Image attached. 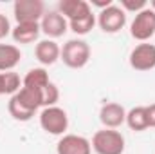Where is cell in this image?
I'll use <instances>...</instances> for the list:
<instances>
[{
    "instance_id": "1",
    "label": "cell",
    "mask_w": 155,
    "mask_h": 154,
    "mask_svg": "<svg viewBox=\"0 0 155 154\" xmlns=\"http://www.w3.org/2000/svg\"><path fill=\"white\" fill-rule=\"evenodd\" d=\"M41 107V96L38 91L22 87L16 94L9 98L7 111L16 121H29L35 113Z\"/></svg>"
},
{
    "instance_id": "2",
    "label": "cell",
    "mask_w": 155,
    "mask_h": 154,
    "mask_svg": "<svg viewBox=\"0 0 155 154\" xmlns=\"http://www.w3.org/2000/svg\"><path fill=\"white\" fill-rule=\"evenodd\" d=\"M90 145L96 154H123L124 136L116 129H101L92 136Z\"/></svg>"
},
{
    "instance_id": "3",
    "label": "cell",
    "mask_w": 155,
    "mask_h": 154,
    "mask_svg": "<svg viewBox=\"0 0 155 154\" xmlns=\"http://www.w3.org/2000/svg\"><path fill=\"white\" fill-rule=\"evenodd\" d=\"M60 60L71 67V69H81L88 64L90 60V45L85 40L79 38H72L69 40L67 44H63L61 47V56Z\"/></svg>"
},
{
    "instance_id": "4",
    "label": "cell",
    "mask_w": 155,
    "mask_h": 154,
    "mask_svg": "<svg viewBox=\"0 0 155 154\" xmlns=\"http://www.w3.org/2000/svg\"><path fill=\"white\" fill-rule=\"evenodd\" d=\"M40 125H41V129L47 134L61 136L69 129V116H67V113L61 107H58V105L45 107L40 113Z\"/></svg>"
},
{
    "instance_id": "5",
    "label": "cell",
    "mask_w": 155,
    "mask_h": 154,
    "mask_svg": "<svg viewBox=\"0 0 155 154\" xmlns=\"http://www.w3.org/2000/svg\"><path fill=\"white\" fill-rule=\"evenodd\" d=\"M130 35L141 44L148 42L155 35V11L150 5L135 15L134 22L130 24Z\"/></svg>"
},
{
    "instance_id": "6",
    "label": "cell",
    "mask_w": 155,
    "mask_h": 154,
    "mask_svg": "<svg viewBox=\"0 0 155 154\" xmlns=\"http://www.w3.org/2000/svg\"><path fill=\"white\" fill-rule=\"evenodd\" d=\"M97 24L101 27L103 33H108V35H116L119 33L124 26H126V13L123 11L121 5L112 4L110 7L99 11V16H97Z\"/></svg>"
},
{
    "instance_id": "7",
    "label": "cell",
    "mask_w": 155,
    "mask_h": 154,
    "mask_svg": "<svg viewBox=\"0 0 155 154\" xmlns=\"http://www.w3.org/2000/svg\"><path fill=\"white\" fill-rule=\"evenodd\" d=\"M16 24L22 22H40L45 15V5L41 0H16L13 5Z\"/></svg>"
},
{
    "instance_id": "8",
    "label": "cell",
    "mask_w": 155,
    "mask_h": 154,
    "mask_svg": "<svg viewBox=\"0 0 155 154\" xmlns=\"http://www.w3.org/2000/svg\"><path fill=\"white\" fill-rule=\"evenodd\" d=\"M130 65L135 71H152L155 67V44L143 42L130 53Z\"/></svg>"
},
{
    "instance_id": "9",
    "label": "cell",
    "mask_w": 155,
    "mask_h": 154,
    "mask_svg": "<svg viewBox=\"0 0 155 154\" xmlns=\"http://www.w3.org/2000/svg\"><path fill=\"white\" fill-rule=\"evenodd\" d=\"M40 27H41V33L47 35L51 40L54 38H60L67 33L69 29V22L67 18L58 13V11H45L43 18L40 20Z\"/></svg>"
},
{
    "instance_id": "10",
    "label": "cell",
    "mask_w": 155,
    "mask_h": 154,
    "mask_svg": "<svg viewBox=\"0 0 155 154\" xmlns=\"http://www.w3.org/2000/svg\"><path fill=\"white\" fill-rule=\"evenodd\" d=\"M58 154H90L92 145L87 138L78 136V134H63L61 140L56 145Z\"/></svg>"
},
{
    "instance_id": "11",
    "label": "cell",
    "mask_w": 155,
    "mask_h": 154,
    "mask_svg": "<svg viewBox=\"0 0 155 154\" xmlns=\"http://www.w3.org/2000/svg\"><path fill=\"white\" fill-rule=\"evenodd\" d=\"M99 120L105 125V129H117L126 121V111L121 103L108 102L101 107L99 111Z\"/></svg>"
},
{
    "instance_id": "12",
    "label": "cell",
    "mask_w": 155,
    "mask_h": 154,
    "mask_svg": "<svg viewBox=\"0 0 155 154\" xmlns=\"http://www.w3.org/2000/svg\"><path fill=\"white\" fill-rule=\"evenodd\" d=\"M35 56L41 65H52L60 60L61 56V47L54 40H40L35 47Z\"/></svg>"
},
{
    "instance_id": "13",
    "label": "cell",
    "mask_w": 155,
    "mask_h": 154,
    "mask_svg": "<svg viewBox=\"0 0 155 154\" xmlns=\"http://www.w3.org/2000/svg\"><path fill=\"white\" fill-rule=\"evenodd\" d=\"M40 33H41L40 22H22L13 27L11 37L16 44H33L38 40Z\"/></svg>"
},
{
    "instance_id": "14",
    "label": "cell",
    "mask_w": 155,
    "mask_h": 154,
    "mask_svg": "<svg viewBox=\"0 0 155 154\" xmlns=\"http://www.w3.org/2000/svg\"><path fill=\"white\" fill-rule=\"evenodd\" d=\"M88 11H92V9L87 0H60V4H58V13H61L67 18V22L76 20L79 16L87 15Z\"/></svg>"
},
{
    "instance_id": "15",
    "label": "cell",
    "mask_w": 155,
    "mask_h": 154,
    "mask_svg": "<svg viewBox=\"0 0 155 154\" xmlns=\"http://www.w3.org/2000/svg\"><path fill=\"white\" fill-rule=\"evenodd\" d=\"M22 60V53L13 44H0V73L13 71Z\"/></svg>"
},
{
    "instance_id": "16",
    "label": "cell",
    "mask_w": 155,
    "mask_h": 154,
    "mask_svg": "<svg viewBox=\"0 0 155 154\" xmlns=\"http://www.w3.org/2000/svg\"><path fill=\"white\" fill-rule=\"evenodd\" d=\"M51 83V80H49V73L43 69V67H35V69H31L24 80H22V87H27V89H33V91H41V89H45L47 85Z\"/></svg>"
},
{
    "instance_id": "17",
    "label": "cell",
    "mask_w": 155,
    "mask_h": 154,
    "mask_svg": "<svg viewBox=\"0 0 155 154\" xmlns=\"http://www.w3.org/2000/svg\"><path fill=\"white\" fill-rule=\"evenodd\" d=\"M126 125L135 131V132H141V131H146L148 129V116H146V107H134L126 113Z\"/></svg>"
},
{
    "instance_id": "18",
    "label": "cell",
    "mask_w": 155,
    "mask_h": 154,
    "mask_svg": "<svg viewBox=\"0 0 155 154\" xmlns=\"http://www.w3.org/2000/svg\"><path fill=\"white\" fill-rule=\"evenodd\" d=\"M94 26H96V16H94L92 11H88L87 15H83V16L76 18V20L69 22L71 31H74L76 35H88L94 29Z\"/></svg>"
},
{
    "instance_id": "19",
    "label": "cell",
    "mask_w": 155,
    "mask_h": 154,
    "mask_svg": "<svg viewBox=\"0 0 155 154\" xmlns=\"http://www.w3.org/2000/svg\"><path fill=\"white\" fill-rule=\"evenodd\" d=\"M4 75V93L5 94H16L20 89H22V80L20 75L15 73V71H7V73H2Z\"/></svg>"
},
{
    "instance_id": "20",
    "label": "cell",
    "mask_w": 155,
    "mask_h": 154,
    "mask_svg": "<svg viewBox=\"0 0 155 154\" xmlns=\"http://www.w3.org/2000/svg\"><path fill=\"white\" fill-rule=\"evenodd\" d=\"M40 96H41V107H52L56 105V102L60 100V89L56 87V83H49L45 89L40 91Z\"/></svg>"
},
{
    "instance_id": "21",
    "label": "cell",
    "mask_w": 155,
    "mask_h": 154,
    "mask_svg": "<svg viewBox=\"0 0 155 154\" xmlns=\"http://www.w3.org/2000/svg\"><path fill=\"white\" fill-rule=\"evenodd\" d=\"M121 7H123L124 13L130 11V13L137 15L139 11H143V9L148 7V2L146 0H121Z\"/></svg>"
},
{
    "instance_id": "22",
    "label": "cell",
    "mask_w": 155,
    "mask_h": 154,
    "mask_svg": "<svg viewBox=\"0 0 155 154\" xmlns=\"http://www.w3.org/2000/svg\"><path fill=\"white\" fill-rule=\"evenodd\" d=\"M11 31H13V27H11V24H9V18L0 13V40L5 38Z\"/></svg>"
},
{
    "instance_id": "23",
    "label": "cell",
    "mask_w": 155,
    "mask_h": 154,
    "mask_svg": "<svg viewBox=\"0 0 155 154\" xmlns=\"http://www.w3.org/2000/svg\"><path fill=\"white\" fill-rule=\"evenodd\" d=\"M146 116H148V127H155V103L146 107Z\"/></svg>"
},
{
    "instance_id": "24",
    "label": "cell",
    "mask_w": 155,
    "mask_h": 154,
    "mask_svg": "<svg viewBox=\"0 0 155 154\" xmlns=\"http://www.w3.org/2000/svg\"><path fill=\"white\" fill-rule=\"evenodd\" d=\"M112 4H114L112 0H92V2H90V5H96V7H99L101 11L107 9V7H110Z\"/></svg>"
},
{
    "instance_id": "25",
    "label": "cell",
    "mask_w": 155,
    "mask_h": 154,
    "mask_svg": "<svg viewBox=\"0 0 155 154\" xmlns=\"http://www.w3.org/2000/svg\"><path fill=\"white\" fill-rule=\"evenodd\" d=\"M2 94H5V93H4V75L0 73V96Z\"/></svg>"
},
{
    "instance_id": "26",
    "label": "cell",
    "mask_w": 155,
    "mask_h": 154,
    "mask_svg": "<svg viewBox=\"0 0 155 154\" xmlns=\"http://www.w3.org/2000/svg\"><path fill=\"white\" fill-rule=\"evenodd\" d=\"M148 5H150V7H152V9H153V11H155V0H152V2L148 4Z\"/></svg>"
}]
</instances>
